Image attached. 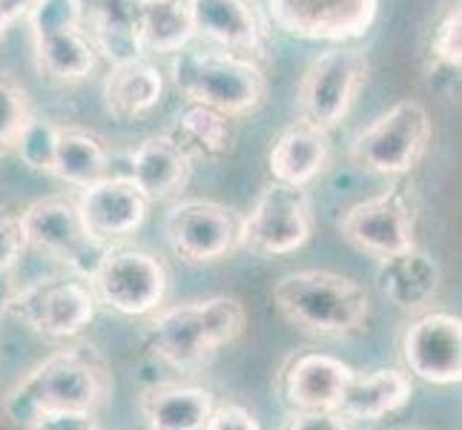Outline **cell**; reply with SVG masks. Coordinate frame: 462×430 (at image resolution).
Segmentation results:
<instances>
[{
    "label": "cell",
    "mask_w": 462,
    "mask_h": 430,
    "mask_svg": "<svg viewBox=\"0 0 462 430\" xmlns=\"http://www.w3.org/2000/svg\"><path fill=\"white\" fill-rule=\"evenodd\" d=\"M52 175L69 187H89L104 175H109V150L106 143L81 126H60L55 169Z\"/></svg>",
    "instance_id": "4316f807"
},
{
    "label": "cell",
    "mask_w": 462,
    "mask_h": 430,
    "mask_svg": "<svg viewBox=\"0 0 462 430\" xmlns=\"http://www.w3.org/2000/svg\"><path fill=\"white\" fill-rule=\"evenodd\" d=\"M189 172H193V158L167 133L144 138L130 150V161H126V175L150 201H167L179 196L189 181Z\"/></svg>",
    "instance_id": "7402d4cb"
},
{
    "label": "cell",
    "mask_w": 462,
    "mask_h": 430,
    "mask_svg": "<svg viewBox=\"0 0 462 430\" xmlns=\"http://www.w3.org/2000/svg\"><path fill=\"white\" fill-rule=\"evenodd\" d=\"M9 26H12V23L6 21V14H4V12H0V38H4V35H6V32H9Z\"/></svg>",
    "instance_id": "8d00e7d4"
},
{
    "label": "cell",
    "mask_w": 462,
    "mask_h": 430,
    "mask_svg": "<svg viewBox=\"0 0 462 430\" xmlns=\"http://www.w3.org/2000/svg\"><path fill=\"white\" fill-rule=\"evenodd\" d=\"M413 399V381L400 368H376L371 373L350 376L345 385L337 410L350 425L382 422L402 413Z\"/></svg>",
    "instance_id": "d6986e66"
},
{
    "label": "cell",
    "mask_w": 462,
    "mask_h": 430,
    "mask_svg": "<svg viewBox=\"0 0 462 430\" xmlns=\"http://www.w3.org/2000/svg\"><path fill=\"white\" fill-rule=\"evenodd\" d=\"M58 130L60 126L38 118V115H29L21 126L18 138H14V152H18L21 164L29 167L32 172H46L52 175L55 169V150H58Z\"/></svg>",
    "instance_id": "f1b7e54d"
},
{
    "label": "cell",
    "mask_w": 462,
    "mask_h": 430,
    "mask_svg": "<svg viewBox=\"0 0 462 430\" xmlns=\"http://www.w3.org/2000/svg\"><path fill=\"white\" fill-rule=\"evenodd\" d=\"M113 396V371L95 347L78 344L38 361L4 399V419L32 427L41 413L87 410L101 413Z\"/></svg>",
    "instance_id": "6da1fadb"
},
{
    "label": "cell",
    "mask_w": 462,
    "mask_h": 430,
    "mask_svg": "<svg viewBox=\"0 0 462 430\" xmlns=\"http://www.w3.org/2000/svg\"><path fill=\"white\" fill-rule=\"evenodd\" d=\"M439 264L417 244L393 252V256L376 259L374 284L379 296L400 310H422L439 293Z\"/></svg>",
    "instance_id": "ffe728a7"
},
{
    "label": "cell",
    "mask_w": 462,
    "mask_h": 430,
    "mask_svg": "<svg viewBox=\"0 0 462 430\" xmlns=\"http://www.w3.org/2000/svg\"><path fill=\"white\" fill-rule=\"evenodd\" d=\"M89 284L98 305L118 316H152L164 305L170 290L167 264L150 250L138 247H106Z\"/></svg>",
    "instance_id": "ba28073f"
},
{
    "label": "cell",
    "mask_w": 462,
    "mask_h": 430,
    "mask_svg": "<svg viewBox=\"0 0 462 430\" xmlns=\"http://www.w3.org/2000/svg\"><path fill=\"white\" fill-rule=\"evenodd\" d=\"M167 135L179 143V147L193 158H221L233 150V118L218 113L213 106H204V104H193L187 101V106L175 115L172 126L167 130Z\"/></svg>",
    "instance_id": "484cf974"
},
{
    "label": "cell",
    "mask_w": 462,
    "mask_h": 430,
    "mask_svg": "<svg viewBox=\"0 0 462 430\" xmlns=\"http://www.w3.org/2000/svg\"><path fill=\"white\" fill-rule=\"evenodd\" d=\"M434 126L420 101H400L350 141V164L388 178H400L420 167Z\"/></svg>",
    "instance_id": "5b68a950"
},
{
    "label": "cell",
    "mask_w": 462,
    "mask_h": 430,
    "mask_svg": "<svg viewBox=\"0 0 462 430\" xmlns=\"http://www.w3.org/2000/svg\"><path fill=\"white\" fill-rule=\"evenodd\" d=\"M431 60L437 63L439 69H445L451 78H459L462 69V6L459 0H451L445 12L439 14V21L434 23L431 32Z\"/></svg>",
    "instance_id": "4dcf8cb0"
},
{
    "label": "cell",
    "mask_w": 462,
    "mask_h": 430,
    "mask_svg": "<svg viewBox=\"0 0 462 430\" xmlns=\"http://www.w3.org/2000/svg\"><path fill=\"white\" fill-rule=\"evenodd\" d=\"M273 305L284 322L328 339L359 336L371 325V296L333 270H296L273 284Z\"/></svg>",
    "instance_id": "3957f363"
},
{
    "label": "cell",
    "mask_w": 462,
    "mask_h": 430,
    "mask_svg": "<svg viewBox=\"0 0 462 430\" xmlns=\"http://www.w3.org/2000/svg\"><path fill=\"white\" fill-rule=\"evenodd\" d=\"M78 26L92 43L95 55L109 60V67L144 55L141 41V12L144 0H75Z\"/></svg>",
    "instance_id": "e0dca14e"
},
{
    "label": "cell",
    "mask_w": 462,
    "mask_h": 430,
    "mask_svg": "<svg viewBox=\"0 0 462 430\" xmlns=\"http://www.w3.org/2000/svg\"><path fill=\"white\" fill-rule=\"evenodd\" d=\"M242 215L218 201L189 198L170 206L164 238L170 250L187 264H218L238 247Z\"/></svg>",
    "instance_id": "8fae6325"
},
{
    "label": "cell",
    "mask_w": 462,
    "mask_h": 430,
    "mask_svg": "<svg viewBox=\"0 0 462 430\" xmlns=\"http://www.w3.org/2000/svg\"><path fill=\"white\" fill-rule=\"evenodd\" d=\"M247 310L236 296H210L184 305L158 307L147 325L150 353L179 373H196L221 347L245 336Z\"/></svg>",
    "instance_id": "7a4b0ae2"
},
{
    "label": "cell",
    "mask_w": 462,
    "mask_h": 430,
    "mask_svg": "<svg viewBox=\"0 0 462 430\" xmlns=\"http://www.w3.org/2000/svg\"><path fill=\"white\" fill-rule=\"evenodd\" d=\"M267 12L291 38L345 43L368 35L379 0H267Z\"/></svg>",
    "instance_id": "7c38bea8"
},
{
    "label": "cell",
    "mask_w": 462,
    "mask_h": 430,
    "mask_svg": "<svg viewBox=\"0 0 462 430\" xmlns=\"http://www.w3.org/2000/svg\"><path fill=\"white\" fill-rule=\"evenodd\" d=\"M172 84L187 101L213 106L230 118L256 113L267 98V75L259 60L227 50H184L172 58Z\"/></svg>",
    "instance_id": "277c9868"
},
{
    "label": "cell",
    "mask_w": 462,
    "mask_h": 430,
    "mask_svg": "<svg viewBox=\"0 0 462 430\" xmlns=\"http://www.w3.org/2000/svg\"><path fill=\"white\" fill-rule=\"evenodd\" d=\"M330 164V133L319 130L316 124L299 121L288 124L267 152V167L276 181L308 187Z\"/></svg>",
    "instance_id": "44dd1931"
},
{
    "label": "cell",
    "mask_w": 462,
    "mask_h": 430,
    "mask_svg": "<svg viewBox=\"0 0 462 430\" xmlns=\"http://www.w3.org/2000/svg\"><path fill=\"white\" fill-rule=\"evenodd\" d=\"M313 235V204L305 187L270 181L259 193L253 210L242 218L238 247L264 259L291 256Z\"/></svg>",
    "instance_id": "9c48e42d"
},
{
    "label": "cell",
    "mask_w": 462,
    "mask_h": 430,
    "mask_svg": "<svg viewBox=\"0 0 462 430\" xmlns=\"http://www.w3.org/2000/svg\"><path fill=\"white\" fill-rule=\"evenodd\" d=\"M164 98V75L150 60L135 58L116 63L104 81V106L121 124L150 115Z\"/></svg>",
    "instance_id": "cb8c5ba5"
},
{
    "label": "cell",
    "mask_w": 462,
    "mask_h": 430,
    "mask_svg": "<svg viewBox=\"0 0 462 430\" xmlns=\"http://www.w3.org/2000/svg\"><path fill=\"white\" fill-rule=\"evenodd\" d=\"M339 233L350 247H356L365 256L385 259L417 244L413 242L417 213L405 193L391 189V193H379L350 206L339 218Z\"/></svg>",
    "instance_id": "4fadbf2b"
},
{
    "label": "cell",
    "mask_w": 462,
    "mask_h": 430,
    "mask_svg": "<svg viewBox=\"0 0 462 430\" xmlns=\"http://www.w3.org/2000/svg\"><path fill=\"white\" fill-rule=\"evenodd\" d=\"M187 9L199 38L218 50L264 60L270 46L267 26L253 0H187Z\"/></svg>",
    "instance_id": "2e32d148"
},
{
    "label": "cell",
    "mask_w": 462,
    "mask_h": 430,
    "mask_svg": "<svg viewBox=\"0 0 462 430\" xmlns=\"http://www.w3.org/2000/svg\"><path fill=\"white\" fill-rule=\"evenodd\" d=\"M29 115V92L12 75L0 72V161L14 147V138Z\"/></svg>",
    "instance_id": "1f68e13d"
},
{
    "label": "cell",
    "mask_w": 462,
    "mask_h": 430,
    "mask_svg": "<svg viewBox=\"0 0 462 430\" xmlns=\"http://www.w3.org/2000/svg\"><path fill=\"white\" fill-rule=\"evenodd\" d=\"M21 230L26 247L84 279L92 276V270L98 267L109 247L84 224L75 198L67 196H46L32 201L21 213Z\"/></svg>",
    "instance_id": "52a82bcc"
},
{
    "label": "cell",
    "mask_w": 462,
    "mask_h": 430,
    "mask_svg": "<svg viewBox=\"0 0 462 430\" xmlns=\"http://www.w3.org/2000/svg\"><path fill=\"white\" fill-rule=\"evenodd\" d=\"M213 405V390L172 381H158L138 396L141 419L152 430H207Z\"/></svg>",
    "instance_id": "603a6c76"
},
{
    "label": "cell",
    "mask_w": 462,
    "mask_h": 430,
    "mask_svg": "<svg viewBox=\"0 0 462 430\" xmlns=\"http://www.w3.org/2000/svg\"><path fill=\"white\" fill-rule=\"evenodd\" d=\"M98 413L87 410H50L32 422L29 430H98Z\"/></svg>",
    "instance_id": "e575fe53"
},
{
    "label": "cell",
    "mask_w": 462,
    "mask_h": 430,
    "mask_svg": "<svg viewBox=\"0 0 462 430\" xmlns=\"http://www.w3.org/2000/svg\"><path fill=\"white\" fill-rule=\"evenodd\" d=\"M259 419L250 407L238 405L233 399L213 405L210 419H207V430H259Z\"/></svg>",
    "instance_id": "836d02e7"
},
{
    "label": "cell",
    "mask_w": 462,
    "mask_h": 430,
    "mask_svg": "<svg viewBox=\"0 0 462 430\" xmlns=\"http://www.w3.org/2000/svg\"><path fill=\"white\" fill-rule=\"evenodd\" d=\"M284 430H347L354 427L337 407L328 410H288L282 422Z\"/></svg>",
    "instance_id": "d6a6232c"
},
{
    "label": "cell",
    "mask_w": 462,
    "mask_h": 430,
    "mask_svg": "<svg viewBox=\"0 0 462 430\" xmlns=\"http://www.w3.org/2000/svg\"><path fill=\"white\" fill-rule=\"evenodd\" d=\"M196 38L187 0H144L141 12V41L144 52L175 55Z\"/></svg>",
    "instance_id": "83f0119b"
},
{
    "label": "cell",
    "mask_w": 462,
    "mask_h": 430,
    "mask_svg": "<svg viewBox=\"0 0 462 430\" xmlns=\"http://www.w3.org/2000/svg\"><path fill=\"white\" fill-rule=\"evenodd\" d=\"M98 296L84 276H46L26 287H14L6 316L18 318L35 336L75 339L98 316Z\"/></svg>",
    "instance_id": "8992f818"
},
{
    "label": "cell",
    "mask_w": 462,
    "mask_h": 430,
    "mask_svg": "<svg viewBox=\"0 0 462 430\" xmlns=\"http://www.w3.org/2000/svg\"><path fill=\"white\" fill-rule=\"evenodd\" d=\"M75 204L81 210L84 224L101 242L113 244L144 227L152 201L141 193V187L130 175H104L95 184L81 187Z\"/></svg>",
    "instance_id": "9a60e30c"
},
{
    "label": "cell",
    "mask_w": 462,
    "mask_h": 430,
    "mask_svg": "<svg viewBox=\"0 0 462 430\" xmlns=\"http://www.w3.org/2000/svg\"><path fill=\"white\" fill-rule=\"evenodd\" d=\"M35 4H38V0H0V12L6 14L9 23H14V21L26 18V12Z\"/></svg>",
    "instance_id": "d590c367"
},
{
    "label": "cell",
    "mask_w": 462,
    "mask_h": 430,
    "mask_svg": "<svg viewBox=\"0 0 462 430\" xmlns=\"http://www.w3.org/2000/svg\"><path fill=\"white\" fill-rule=\"evenodd\" d=\"M402 361L411 376L451 388L462 381V322L454 313L417 316L402 333Z\"/></svg>",
    "instance_id": "5bb4252c"
},
{
    "label": "cell",
    "mask_w": 462,
    "mask_h": 430,
    "mask_svg": "<svg viewBox=\"0 0 462 430\" xmlns=\"http://www.w3.org/2000/svg\"><path fill=\"white\" fill-rule=\"evenodd\" d=\"M354 368L328 353H296L279 373V393L288 410H328L339 405Z\"/></svg>",
    "instance_id": "ac0fdd59"
},
{
    "label": "cell",
    "mask_w": 462,
    "mask_h": 430,
    "mask_svg": "<svg viewBox=\"0 0 462 430\" xmlns=\"http://www.w3.org/2000/svg\"><path fill=\"white\" fill-rule=\"evenodd\" d=\"M26 250V238L21 230V215L0 210V318L6 316L9 298L14 293V276Z\"/></svg>",
    "instance_id": "f546056e"
},
{
    "label": "cell",
    "mask_w": 462,
    "mask_h": 430,
    "mask_svg": "<svg viewBox=\"0 0 462 430\" xmlns=\"http://www.w3.org/2000/svg\"><path fill=\"white\" fill-rule=\"evenodd\" d=\"M368 81V55L356 46H333L301 75L299 113L319 130L333 133L354 109Z\"/></svg>",
    "instance_id": "30bf717a"
},
{
    "label": "cell",
    "mask_w": 462,
    "mask_h": 430,
    "mask_svg": "<svg viewBox=\"0 0 462 430\" xmlns=\"http://www.w3.org/2000/svg\"><path fill=\"white\" fill-rule=\"evenodd\" d=\"M32 58H35V69L55 84H81L98 63V55L78 23L35 32L32 35Z\"/></svg>",
    "instance_id": "d4e9b609"
}]
</instances>
